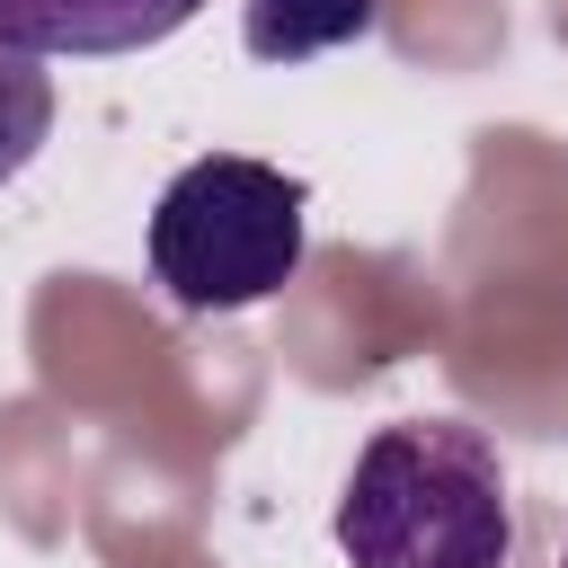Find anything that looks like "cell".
Instances as JSON below:
<instances>
[{
	"mask_svg": "<svg viewBox=\"0 0 568 568\" xmlns=\"http://www.w3.org/2000/svg\"><path fill=\"white\" fill-rule=\"evenodd\" d=\"M337 550L355 568H506L515 506L497 444L462 417L382 426L346 470Z\"/></svg>",
	"mask_w": 568,
	"mask_h": 568,
	"instance_id": "6da1fadb",
	"label": "cell"
},
{
	"mask_svg": "<svg viewBox=\"0 0 568 568\" xmlns=\"http://www.w3.org/2000/svg\"><path fill=\"white\" fill-rule=\"evenodd\" d=\"M302 240H311V186L240 151L186 160L151 204V275L195 320L284 293L302 275Z\"/></svg>",
	"mask_w": 568,
	"mask_h": 568,
	"instance_id": "7a4b0ae2",
	"label": "cell"
},
{
	"mask_svg": "<svg viewBox=\"0 0 568 568\" xmlns=\"http://www.w3.org/2000/svg\"><path fill=\"white\" fill-rule=\"evenodd\" d=\"M204 0H0V44L18 53H142L169 44Z\"/></svg>",
	"mask_w": 568,
	"mask_h": 568,
	"instance_id": "3957f363",
	"label": "cell"
},
{
	"mask_svg": "<svg viewBox=\"0 0 568 568\" xmlns=\"http://www.w3.org/2000/svg\"><path fill=\"white\" fill-rule=\"evenodd\" d=\"M373 27H382V0H248L240 44L257 62H311V53H337Z\"/></svg>",
	"mask_w": 568,
	"mask_h": 568,
	"instance_id": "277c9868",
	"label": "cell"
},
{
	"mask_svg": "<svg viewBox=\"0 0 568 568\" xmlns=\"http://www.w3.org/2000/svg\"><path fill=\"white\" fill-rule=\"evenodd\" d=\"M53 133V80H44V53H18L0 44V178H18Z\"/></svg>",
	"mask_w": 568,
	"mask_h": 568,
	"instance_id": "5b68a950",
	"label": "cell"
},
{
	"mask_svg": "<svg viewBox=\"0 0 568 568\" xmlns=\"http://www.w3.org/2000/svg\"><path fill=\"white\" fill-rule=\"evenodd\" d=\"M559 568H568V559H559Z\"/></svg>",
	"mask_w": 568,
	"mask_h": 568,
	"instance_id": "8992f818",
	"label": "cell"
}]
</instances>
